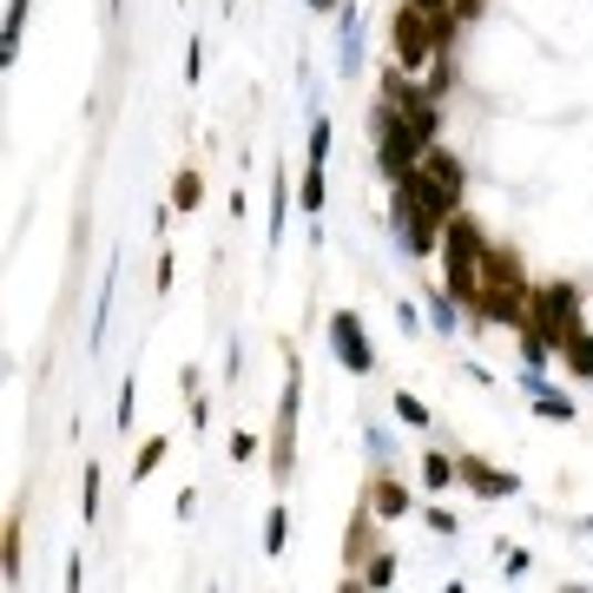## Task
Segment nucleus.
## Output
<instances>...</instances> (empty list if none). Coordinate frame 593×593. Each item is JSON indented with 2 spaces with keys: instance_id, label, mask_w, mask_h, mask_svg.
Here are the masks:
<instances>
[{
  "instance_id": "21",
  "label": "nucleus",
  "mask_w": 593,
  "mask_h": 593,
  "mask_svg": "<svg viewBox=\"0 0 593 593\" xmlns=\"http://www.w3.org/2000/svg\"><path fill=\"white\" fill-rule=\"evenodd\" d=\"M462 469H456V456H442V449H422V488L429 494H442V488H456Z\"/></svg>"
},
{
  "instance_id": "6",
  "label": "nucleus",
  "mask_w": 593,
  "mask_h": 593,
  "mask_svg": "<svg viewBox=\"0 0 593 593\" xmlns=\"http://www.w3.org/2000/svg\"><path fill=\"white\" fill-rule=\"evenodd\" d=\"M581 304H587V284H541V290L528 297V324H521V330L548 337L554 356H561V337L581 324Z\"/></svg>"
},
{
  "instance_id": "13",
  "label": "nucleus",
  "mask_w": 593,
  "mask_h": 593,
  "mask_svg": "<svg viewBox=\"0 0 593 593\" xmlns=\"http://www.w3.org/2000/svg\"><path fill=\"white\" fill-rule=\"evenodd\" d=\"M422 310H429L436 337H456V330H462V317H469V310H462V304H456L442 284H422Z\"/></svg>"
},
{
  "instance_id": "30",
  "label": "nucleus",
  "mask_w": 593,
  "mask_h": 593,
  "mask_svg": "<svg viewBox=\"0 0 593 593\" xmlns=\"http://www.w3.org/2000/svg\"><path fill=\"white\" fill-rule=\"evenodd\" d=\"M198 80H205V40L192 33L185 40V86H198Z\"/></svg>"
},
{
  "instance_id": "24",
  "label": "nucleus",
  "mask_w": 593,
  "mask_h": 593,
  "mask_svg": "<svg viewBox=\"0 0 593 593\" xmlns=\"http://www.w3.org/2000/svg\"><path fill=\"white\" fill-rule=\"evenodd\" d=\"M330 139H337L330 113H310V152H304V165H330Z\"/></svg>"
},
{
  "instance_id": "37",
  "label": "nucleus",
  "mask_w": 593,
  "mask_h": 593,
  "mask_svg": "<svg viewBox=\"0 0 593 593\" xmlns=\"http://www.w3.org/2000/svg\"><path fill=\"white\" fill-rule=\"evenodd\" d=\"M416 7H429V13H442V7H449V0H416Z\"/></svg>"
},
{
  "instance_id": "5",
  "label": "nucleus",
  "mask_w": 593,
  "mask_h": 593,
  "mask_svg": "<svg viewBox=\"0 0 593 593\" xmlns=\"http://www.w3.org/2000/svg\"><path fill=\"white\" fill-rule=\"evenodd\" d=\"M389 53H396V67L429 73V67H436V53H442L436 13H429V7H416V0H402V7H396V20H389Z\"/></svg>"
},
{
  "instance_id": "26",
  "label": "nucleus",
  "mask_w": 593,
  "mask_h": 593,
  "mask_svg": "<svg viewBox=\"0 0 593 593\" xmlns=\"http://www.w3.org/2000/svg\"><path fill=\"white\" fill-rule=\"evenodd\" d=\"M100 494H106V474H100V462H86V501H80L86 528H100Z\"/></svg>"
},
{
  "instance_id": "25",
  "label": "nucleus",
  "mask_w": 593,
  "mask_h": 593,
  "mask_svg": "<svg viewBox=\"0 0 593 593\" xmlns=\"http://www.w3.org/2000/svg\"><path fill=\"white\" fill-rule=\"evenodd\" d=\"M172 456V442L165 436H152V442H139V456H132V481H152V469Z\"/></svg>"
},
{
  "instance_id": "23",
  "label": "nucleus",
  "mask_w": 593,
  "mask_h": 593,
  "mask_svg": "<svg viewBox=\"0 0 593 593\" xmlns=\"http://www.w3.org/2000/svg\"><path fill=\"white\" fill-rule=\"evenodd\" d=\"M290 205H297V185H290V178H270V244L284 237V218H290Z\"/></svg>"
},
{
  "instance_id": "35",
  "label": "nucleus",
  "mask_w": 593,
  "mask_h": 593,
  "mask_svg": "<svg viewBox=\"0 0 593 593\" xmlns=\"http://www.w3.org/2000/svg\"><path fill=\"white\" fill-rule=\"evenodd\" d=\"M232 462H257V436L251 429H232Z\"/></svg>"
},
{
  "instance_id": "28",
  "label": "nucleus",
  "mask_w": 593,
  "mask_h": 593,
  "mask_svg": "<svg viewBox=\"0 0 593 593\" xmlns=\"http://www.w3.org/2000/svg\"><path fill=\"white\" fill-rule=\"evenodd\" d=\"M362 449H369V469H389V429L382 422H362Z\"/></svg>"
},
{
  "instance_id": "32",
  "label": "nucleus",
  "mask_w": 593,
  "mask_h": 593,
  "mask_svg": "<svg viewBox=\"0 0 593 593\" xmlns=\"http://www.w3.org/2000/svg\"><path fill=\"white\" fill-rule=\"evenodd\" d=\"M172 284H178V257H172V251H159V284H152V290H159V297H172Z\"/></svg>"
},
{
  "instance_id": "34",
  "label": "nucleus",
  "mask_w": 593,
  "mask_h": 593,
  "mask_svg": "<svg viewBox=\"0 0 593 593\" xmlns=\"http://www.w3.org/2000/svg\"><path fill=\"white\" fill-rule=\"evenodd\" d=\"M528 561H534L528 548H514V541H501V574H528Z\"/></svg>"
},
{
  "instance_id": "16",
  "label": "nucleus",
  "mask_w": 593,
  "mask_h": 593,
  "mask_svg": "<svg viewBox=\"0 0 593 593\" xmlns=\"http://www.w3.org/2000/svg\"><path fill=\"white\" fill-rule=\"evenodd\" d=\"M165 205H172V212H198V205H205V172H198V165H178Z\"/></svg>"
},
{
  "instance_id": "1",
  "label": "nucleus",
  "mask_w": 593,
  "mask_h": 593,
  "mask_svg": "<svg viewBox=\"0 0 593 593\" xmlns=\"http://www.w3.org/2000/svg\"><path fill=\"white\" fill-rule=\"evenodd\" d=\"M442 132V106H396V100H376V113H369V145H376V178H389V185H402L422 159H429V145H442L436 139Z\"/></svg>"
},
{
  "instance_id": "17",
  "label": "nucleus",
  "mask_w": 593,
  "mask_h": 593,
  "mask_svg": "<svg viewBox=\"0 0 593 593\" xmlns=\"http://www.w3.org/2000/svg\"><path fill=\"white\" fill-rule=\"evenodd\" d=\"M27 13H33V0H7V27H0V67H13V60H20V40H27Z\"/></svg>"
},
{
  "instance_id": "38",
  "label": "nucleus",
  "mask_w": 593,
  "mask_h": 593,
  "mask_svg": "<svg viewBox=\"0 0 593 593\" xmlns=\"http://www.w3.org/2000/svg\"><path fill=\"white\" fill-rule=\"evenodd\" d=\"M113 13H119V0H113Z\"/></svg>"
},
{
  "instance_id": "4",
  "label": "nucleus",
  "mask_w": 593,
  "mask_h": 593,
  "mask_svg": "<svg viewBox=\"0 0 593 593\" xmlns=\"http://www.w3.org/2000/svg\"><path fill=\"white\" fill-rule=\"evenodd\" d=\"M297 416H304V362L284 350V396H277V422H270V481L290 488L297 474Z\"/></svg>"
},
{
  "instance_id": "8",
  "label": "nucleus",
  "mask_w": 593,
  "mask_h": 593,
  "mask_svg": "<svg viewBox=\"0 0 593 593\" xmlns=\"http://www.w3.org/2000/svg\"><path fill=\"white\" fill-rule=\"evenodd\" d=\"M324 330H330V356H337V369H344V376H356V382H362V376H376V344H369V330H362V317H356V310H330V324H324Z\"/></svg>"
},
{
  "instance_id": "9",
  "label": "nucleus",
  "mask_w": 593,
  "mask_h": 593,
  "mask_svg": "<svg viewBox=\"0 0 593 593\" xmlns=\"http://www.w3.org/2000/svg\"><path fill=\"white\" fill-rule=\"evenodd\" d=\"M456 469H462V488L481 494V501H508V494H521V474L494 469V462H481V456H456Z\"/></svg>"
},
{
  "instance_id": "27",
  "label": "nucleus",
  "mask_w": 593,
  "mask_h": 593,
  "mask_svg": "<svg viewBox=\"0 0 593 593\" xmlns=\"http://www.w3.org/2000/svg\"><path fill=\"white\" fill-rule=\"evenodd\" d=\"M534 416H541V422H574L581 409H574V402L561 396V389H548V396H534Z\"/></svg>"
},
{
  "instance_id": "20",
  "label": "nucleus",
  "mask_w": 593,
  "mask_h": 593,
  "mask_svg": "<svg viewBox=\"0 0 593 593\" xmlns=\"http://www.w3.org/2000/svg\"><path fill=\"white\" fill-rule=\"evenodd\" d=\"M396 574H402V561H396V548H376V554L362 561V574H356V587H396Z\"/></svg>"
},
{
  "instance_id": "10",
  "label": "nucleus",
  "mask_w": 593,
  "mask_h": 593,
  "mask_svg": "<svg viewBox=\"0 0 593 593\" xmlns=\"http://www.w3.org/2000/svg\"><path fill=\"white\" fill-rule=\"evenodd\" d=\"M369 508H376V521H402V514H416V494H409V481L402 474H389V469H376L369 474Z\"/></svg>"
},
{
  "instance_id": "15",
  "label": "nucleus",
  "mask_w": 593,
  "mask_h": 593,
  "mask_svg": "<svg viewBox=\"0 0 593 593\" xmlns=\"http://www.w3.org/2000/svg\"><path fill=\"white\" fill-rule=\"evenodd\" d=\"M324 198H330V172L324 165H304L297 172V212L304 218H324Z\"/></svg>"
},
{
  "instance_id": "33",
  "label": "nucleus",
  "mask_w": 593,
  "mask_h": 593,
  "mask_svg": "<svg viewBox=\"0 0 593 593\" xmlns=\"http://www.w3.org/2000/svg\"><path fill=\"white\" fill-rule=\"evenodd\" d=\"M396 324H402V337H422V310L409 297H396Z\"/></svg>"
},
{
  "instance_id": "3",
  "label": "nucleus",
  "mask_w": 593,
  "mask_h": 593,
  "mask_svg": "<svg viewBox=\"0 0 593 593\" xmlns=\"http://www.w3.org/2000/svg\"><path fill=\"white\" fill-rule=\"evenodd\" d=\"M481 257H488V237L474 225L469 212H456L449 225H442V290L474 310V297H481Z\"/></svg>"
},
{
  "instance_id": "11",
  "label": "nucleus",
  "mask_w": 593,
  "mask_h": 593,
  "mask_svg": "<svg viewBox=\"0 0 593 593\" xmlns=\"http://www.w3.org/2000/svg\"><path fill=\"white\" fill-rule=\"evenodd\" d=\"M344 554H350V574H344V587H356V574H362V561L376 554V508H369V494L350 508V534H344Z\"/></svg>"
},
{
  "instance_id": "7",
  "label": "nucleus",
  "mask_w": 593,
  "mask_h": 593,
  "mask_svg": "<svg viewBox=\"0 0 593 593\" xmlns=\"http://www.w3.org/2000/svg\"><path fill=\"white\" fill-rule=\"evenodd\" d=\"M389 232L402 257H436L442 251V218H429L422 205H409L402 192H389Z\"/></svg>"
},
{
  "instance_id": "19",
  "label": "nucleus",
  "mask_w": 593,
  "mask_h": 593,
  "mask_svg": "<svg viewBox=\"0 0 593 593\" xmlns=\"http://www.w3.org/2000/svg\"><path fill=\"white\" fill-rule=\"evenodd\" d=\"M389 409H396V422H402V429H416V436H422V429H436V416H429V402H422L416 389H396V396H389Z\"/></svg>"
},
{
  "instance_id": "2",
  "label": "nucleus",
  "mask_w": 593,
  "mask_h": 593,
  "mask_svg": "<svg viewBox=\"0 0 593 593\" xmlns=\"http://www.w3.org/2000/svg\"><path fill=\"white\" fill-rule=\"evenodd\" d=\"M389 192H402L409 205H422L429 218H442V225H449V218L462 212V198H469V165H462L449 145H429V159H422L402 185H389Z\"/></svg>"
},
{
  "instance_id": "14",
  "label": "nucleus",
  "mask_w": 593,
  "mask_h": 593,
  "mask_svg": "<svg viewBox=\"0 0 593 593\" xmlns=\"http://www.w3.org/2000/svg\"><path fill=\"white\" fill-rule=\"evenodd\" d=\"M561 369L581 376V382H593V330L587 324H574V330L561 337Z\"/></svg>"
},
{
  "instance_id": "18",
  "label": "nucleus",
  "mask_w": 593,
  "mask_h": 593,
  "mask_svg": "<svg viewBox=\"0 0 593 593\" xmlns=\"http://www.w3.org/2000/svg\"><path fill=\"white\" fill-rule=\"evenodd\" d=\"M178 389H185V416L205 429V422H212V396H205V376H198V362H185V369H178Z\"/></svg>"
},
{
  "instance_id": "36",
  "label": "nucleus",
  "mask_w": 593,
  "mask_h": 593,
  "mask_svg": "<svg viewBox=\"0 0 593 593\" xmlns=\"http://www.w3.org/2000/svg\"><path fill=\"white\" fill-rule=\"evenodd\" d=\"M304 7H310V13H337L344 0H304Z\"/></svg>"
},
{
  "instance_id": "12",
  "label": "nucleus",
  "mask_w": 593,
  "mask_h": 593,
  "mask_svg": "<svg viewBox=\"0 0 593 593\" xmlns=\"http://www.w3.org/2000/svg\"><path fill=\"white\" fill-rule=\"evenodd\" d=\"M362 47H369V33H362V7L344 0V7H337V60H344V80L362 73Z\"/></svg>"
},
{
  "instance_id": "31",
  "label": "nucleus",
  "mask_w": 593,
  "mask_h": 593,
  "mask_svg": "<svg viewBox=\"0 0 593 593\" xmlns=\"http://www.w3.org/2000/svg\"><path fill=\"white\" fill-rule=\"evenodd\" d=\"M132 416H139V382H119V429H132Z\"/></svg>"
},
{
  "instance_id": "22",
  "label": "nucleus",
  "mask_w": 593,
  "mask_h": 593,
  "mask_svg": "<svg viewBox=\"0 0 593 593\" xmlns=\"http://www.w3.org/2000/svg\"><path fill=\"white\" fill-rule=\"evenodd\" d=\"M264 554H290V508L284 501L264 508Z\"/></svg>"
},
{
  "instance_id": "29",
  "label": "nucleus",
  "mask_w": 593,
  "mask_h": 593,
  "mask_svg": "<svg viewBox=\"0 0 593 593\" xmlns=\"http://www.w3.org/2000/svg\"><path fill=\"white\" fill-rule=\"evenodd\" d=\"M422 528H429V534H442V541H456V534H462V521H456L449 508H422Z\"/></svg>"
}]
</instances>
